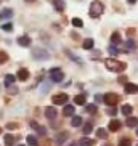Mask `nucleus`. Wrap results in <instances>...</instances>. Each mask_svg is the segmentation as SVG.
I'll use <instances>...</instances> for the list:
<instances>
[{"mask_svg":"<svg viewBox=\"0 0 138 146\" xmlns=\"http://www.w3.org/2000/svg\"><path fill=\"white\" fill-rule=\"evenodd\" d=\"M15 80H16V76H13V74H7L5 76V85L7 87H11L15 84Z\"/></svg>","mask_w":138,"mask_h":146,"instance_id":"nucleus-17","label":"nucleus"},{"mask_svg":"<svg viewBox=\"0 0 138 146\" xmlns=\"http://www.w3.org/2000/svg\"><path fill=\"white\" fill-rule=\"evenodd\" d=\"M5 145L7 146H13L15 145V137L13 135H10V133L8 135H5Z\"/></svg>","mask_w":138,"mask_h":146,"instance_id":"nucleus-26","label":"nucleus"},{"mask_svg":"<svg viewBox=\"0 0 138 146\" xmlns=\"http://www.w3.org/2000/svg\"><path fill=\"white\" fill-rule=\"evenodd\" d=\"M63 79H64V74L60 68L50 69V80L52 82H63Z\"/></svg>","mask_w":138,"mask_h":146,"instance_id":"nucleus-3","label":"nucleus"},{"mask_svg":"<svg viewBox=\"0 0 138 146\" xmlns=\"http://www.w3.org/2000/svg\"><path fill=\"white\" fill-rule=\"evenodd\" d=\"M13 16V10L11 8H3L0 11V19H10Z\"/></svg>","mask_w":138,"mask_h":146,"instance_id":"nucleus-10","label":"nucleus"},{"mask_svg":"<svg viewBox=\"0 0 138 146\" xmlns=\"http://www.w3.org/2000/svg\"><path fill=\"white\" fill-rule=\"evenodd\" d=\"M72 26L74 27H82L84 26V23H82V19H80V18H72Z\"/></svg>","mask_w":138,"mask_h":146,"instance_id":"nucleus-29","label":"nucleus"},{"mask_svg":"<svg viewBox=\"0 0 138 146\" xmlns=\"http://www.w3.org/2000/svg\"><path fill=\"white\" fill-rule=\"evenodd\" d=\"M52 2H53V5H55V10H56V11H63V10H64L66 3L63 2V0H52Z\"/></svg>","mask_w":138,"mask_h":146,"instance_id":"nucleus-18","label":"nucleus"},{"mask_svg":"<svg viewBox=\"0 0 138 146\" xmlns=\"http://www.w3.org/2000/svg\"><path fill=\"white\" fill-rule=\"evenodd\" d=\"M135 2H137V0H129V3H135Z\"/></svg>","mask_w":138,"mask_h":146,"instance_id":"nucleus-41","label":"nucleus"},{"mask_svg":"<svg viewBox=\"0 0 138 146\" xmlns=\"http://www.w3.org/2000/svg\"><path fill=\"white\" fill-rule=\"evenodd\" d=\"M121 111H122V114H124V116H127V117H129L130 114H132V111H133V108L130 106V104H124Z\"/></svg>","mask_w":138,"mask_h":146,"instance_id":"nucleus-21","label":"nucleus"},{"mask_svg":"<svg viewBox=\"0 0 138 146\" xmlns=\"http://www.w3.org/2000/svg\"><path fill=\"white\" fill-rule=\"evenodd\" d=\"M103 11H104V5L101 3V2H98V0H95V2L90 5L88 15H90L92 18H100L101 15H103Z\"/></svg>","mask_w":138,"mask_h":146,"instance_id":"nucleus-2","label":"nucleus"},{"mask_svg":"<svg viewBox=\"0 0 138 146\" xmlns=\"http://www.w3.org/2000/svg\"><path fill=\"white\" fill-rule=\"evenodd\" d=\"M137 135H138V129H137Z\"/></svg>","mask_w":138,"mask_h":146,"instance_id":"nucleus-46","label":"nucleus"},{"mask_svg":"<svg viewBox=\"0 0 138 146\" xmlns=\"http://www.w3.org/2000/svg\"><path fill=\"white\" fill-rule=\"evenodd\" d=\"M32 56H34L35 60H48V52L42 50V48H35L34 52H32Z\"/></svg>","mask_w":138,"mask_h":146,"instance_id":"nucleus-6","label":"nucleus"},{"mask_svg":"<svg viewBox=\"0 0 138 146\" xmlns=\"http://www.w3.org/2000/svg\"><path fill=\"white\" fill-rule=\"evenodd\" d=\"M119 146H132L130 138H121V140H119Z\"/></svg>","mask_w":138,"mask_h":146,"instance_id":"nucleus-31","label":"nucleus"},{"mask_svg":"<svg viewBox=\"0 0 138 146\" xmlns=\"http://www.w3.org/2000/svg\"><path fill=\"white\" fill-rule=\"evenodd\" d=\"M2 31H5V32H11V31H13V24H3V26H2Z\"/></svg>","mask_w":138,"mask_h":146,"instance_id":"nucleus-35","label":"nucleus"},{"mask_svg":"<svg viewBox=\"0 0 138 146\" xmlns=\"http://www.w3.org/2000/svg\"><path fill=\"white\" fill-rule=\"evenodd\" d=\"M125 124H127V127H132V129H133V127H137V125H138V119H137V117H133V116H129V117H127V120H125Z\"/></svg>","mask_w":138,"mask_h":146,"instance_id":"nucleus-16","label":"nucleus"},{"mask_svg":"<svg viewBox=\"0 0 138 146\" xmlns=\"http://www.w3.org/2000/svg\"><path fill=\"white\" fill-rule=\"evenodd\" d=\"M18 43H19L21 47H31V37L29 35H21V37L18 39Z\"/></svg>","mask_w":138,"mask_h":146,"instance_id":"nucleus-11","label":"nucleus"},{"mask_svg":"<svg viewBox=\"0 0 138 146\" xmlns=\"http://www.w3.org/2000/svg\"><path fill=\"white\" fill-rule=\"evenodd\" d=\"M125 48H127V50H135V48H137V43H135L132 39H129L127 43H125Z\"/></svg>","mask_w":138,"mask_h":146,"instance_id":"nucleus-30","label":"nucleus"},{"mask_svg":"<svg viewBox=\"0 0 138 146\" xmlns=\"http://www.w3.org/2000/svg\"><path fill=\"white\" fill-rule=\"evenodd\" d=\"M26 141H27V145H29V146H37V145H39V141H37V138H35L34 135H27Z\"/></svg>","mask_w":138,"mask_h":146,"instance_id":"nucleus-23","label":"nucleus"},{"mask_svg":"<svg viewBox=\"0 0 138 146\" xmlns=\"http://www.w3.org/2000/svg\"><path fill=\"white\" fill-rule=\"evenodd\" d=\"M7 60H8V55H7L5 52H0V64H3Z\"/></svg>","mask_w":138,"mask_h":146,"instance_id":"nucleus-36","label":"nucleus"},{"mask_svg":"<svg viewBox=\"0 0 138 146\" xmlns=\"http://www.w3.org/2000/svg\"><path fill=\"white\" fill-rule=\"evenodd\" d=\"M71 125H72V127H79V125H82V117H80V116H74L72 120H71Z\"/></svg>","mask_w":138,"mask_h":146,"instance_id":"nucleus-24","label":"nucleus"},{"mask_svg":"<svg viewBox=\"0 0 138 146\" xmlns=\"http://www.w3.org/2000/svg\"><path fill=\"white\" fill-rule=\"evenodd\" d=\"M124 90H125L127 95H133V93L138 92V85H135V84H132V82H127L125 87H124Z\"/></svg>","mask_w":138,"mask_h":146,"instance_id":"nucleus-7","label":"nucleus"},{"mask_svg":"<svg viewBox=\"0 0 138 146\" xmlns=\"http://www.w3.org/2000/svg\"><path fill=\"white\" fill-rule=\"evenodd\" d=\"M74 112H76V108L72 106V104H64V108H63V116H74Z\"/></svg>","mask_w":138,"mask_h":146,"instance_id":"nucleus-9","label":"nucleus"},{"mask_svg":"<svg viewBox=\"0 0 138 146\" xmlns=\"http://www.w3.org/2000/svg\"><path fill=\"white\" fill-rule=\"evenodd\" d=\"M69 146H76V143H71V145H69Z\"/></svg>","mask_w":138,"mask_h":146,"instance_id":"nucleus-42","label":"nucleus"},{"mask_svg":"<svg viewBox=\"0 0 138 146\" xmlns=\"http://www.w3.org/2000/svg\"><path fill=\"white\" fill-rule=\"evenodd\" d=\"M0 133H2V127H0Z\"/></svg>","mask_w":138,"mask_h":146,"instance_id":"nucleus-44","label":"nucleus"},{"mask_svg":"<svg viewBox=\"0 0 138 146\" xmlns=\"http://www.w3.org/2000/svg\"><path fill=\"white\" fill-rule=\"evenodd\" d=\"M111 42L114 43V45H119V43H121V34H119V32H112L111 34Z\"/></svg>","mask_w":138,"mask_h":146,"instance_id":"nucleus-22","label":"nucleus"},{"mask_svg":"<svg viewBox=\"0 0 138 146\" xmlns=\"http://www.w3.org/2000/svg\"><path fill=\"white\" fill-rule=\"evenodd\" d=\"M92 130H93V125H92L90 122H87V124L84 125V133H85V135H88V133H92Z\"/></svg>","mask_w":138,"mask_h":146,"instance_id":"nucleus-32","label":"nucleus"},{"mask_svg":"<svg viewBox=\"0 0 138 146\" xmlns=\"http://www.w3.org/2000/svg\"><path fill=\"white\" fill-rule=\"evenodd\" d=\"M80 146H95V140H92V138H82L80 141H79Z\"/></svg>","mask_w":138,"mask_h":146,"instance_id":"nucleus-19","label":"nucleus"},{"mask_svg":"<svg viewBox=\"0 0 138 146\" xmlns=\"http://www.w3.org/2000/svg\"><path fill=\"white\" fill-rule=\"evenodd\" d=\"M106 112H108L109 116H116V114H117V109H116V106H114V108H109Z\"/></svg>","mask_w":138,"mask_h":146,"instance_id":"nucleus-37","label":"nucleus"},{"mask_svg":"<svg viewBox=\"0 0 138 146\" xmlns=\"http://www.w3.org/2000/svg\"><path fill=\"white\" fill-rule=\"evenodd\" d=\"M18 146H24V145H18Z\"/></svg>","mask_w":138,"mask_h":146,"instance_id":"nucleus-45","label":"nucleus"},{"mask_svg":"<svg viewBox=\"0 0 138 146\" xmlns=\"http://www.w3.org/2000/svg\"><path fill=\"white\" fill-rule=\"evenodd\" d=\"M16 127H18L16 124H8V125H7V129H10V130H13V129H16Z\"/></svg>","mask_w":138,"mask_h":146,"instance_id":"nucleus-38","label":"nucleus"},{"mask_svg":"<svg viewBox=\"0 0 138 146\" xmlns=\"http://www.w3.org/2000/svg\"><path fill=\"white\" fill-rule=\"evenodd\" d=\"M104 64L112 72H124L125 69H127V64L119 60H116V58H108V60L104 61Z\"/></svg>","mask_w":138,"mask_h":146,"instance_id":"nucleus-1","label":"nucleus"},{"mask_svg":"<svg viewBox=\"0 0 138 146\" xmlns=\"http://www.w3.org/2000/svg\"><path fill=\"white\" fill-rule=\"evenodd\" d=\"M66 53H68V55H69V58H71V60H72V61H77L79 64H82V60H80V58H77V56L74 55V53L71 52V50H66Z\"/></svg>","mask_w":138,"mask_h":146,"instance_id":"nucleus-28","label":"nucleus"},{"mask_svg":"<svg viewBox=\"0 0 138 146\" xmlns=\"http://www.w3.org/2000/svg\"><path fill=\"white\" fill-rule=\"evenodd\" d=\"M108 52H109V55H111V56H116L117 53H119V50H117V48L114 47V45H111V47L108 48Z\"/></svg>","mask_w":138,"mask_h":146,"instance_id":"nucleus-34","label":"nucleus"},{"mask_svg":"<svg viewBox=\"0 0 138 146\" xmlns=\"http://www.w3.org/2000/svg\"><path fill=\"white\" fill-rule=\"evenodd\" d=\"M45 117L47 119H50V120H53L56 117V109L53 106H48V108H45Z\"/></svg>","mask_w":138,"mask_h":146,"instance_id":"nucleus-8","label":"nucleus"},{"mask_svg":"<svg viewBox=\"0 0 138 146\" xmlns=\"http://www.w3.org/2000/svg\"><path fill=\"white\" fill-rule=\"evenodd\" d=\"M96 137L101 138V140H106V138H108V132H106L104 129H98L96 130Z\"/></svg>","mask_w":138,"mask_h":146,"instance_id":"nucleus-27","label":"nucleus"},{"mask_svg":"<svg viewBox=\"0 0 138 146\" xmlns=\"http://www.w3.org/2000/svg\"><path fill=\"white\" fill-rule=\"evenodd\" d=\"M27 2H34V0H27Z\"/></svg>","mask_w":138,"mask_h":146,"instance_id":"nucleus-43","label":"nucleus"},{"mask_svg":"<svg viewBox=\"0 0 138 146\" xmlns=\"http://www.w3.org/2000/svg\"><path fill=\"white\" fill-rule=\"evenodd\" d=\"M8 88H10V93H16V88H15V87H8Z\"/></svg>","mask_w":138,"mask_h":146,"instance_id":"nucleus-40","label":"nucleus"},{"mask_svg":"<svg viewBox=\"0 0 138 146\" xmlns=\"http://www.w3.org/2000/svg\"><path fill=\"white\" fill-rule=\"evenodd\" d=\"M74 103L76 104H79V106H84V104L87 103V96L85 95H77V96H74Z\"/></svg>","mask_w":138,"mask_h":146,"instance_id":"nucleus-15","label":"nucleus"},{"mask_svg":"<svg viewBox=\"0 0 138 146\" xmlns=\"http://www.w3.org/2000/svg\"><path fill=\"white\" fill-rule=\"evenodd\" d=\"M93 43H95V42H93V39H85V40H84L82 47L85 48V50H92V48H93Z\"/></svg>","mask_w":138,"mask_h":146,"instance_id":"nucleus-25","label":"nucleus"},{"mask_svg":"<svg viewBox=\"0 0 138 146\" xmlns=\"http://www.w3.org/2000/svg\"><path fill=\"white\" fill-rule=\"evenodd\" d=\"M16 77L19 79L21 82L27 80V79H29V71H27V69H19V71H18V76H16Z\"/></svg>","mask_w":138,"mask_h":146,"instance_id":"nucleus-12","label":"nucleus"},{"mask_svg":"<svg viewBox=\"0 0 138 146\" xmlns=\"http://www.w3.org/2000/svg\"><path fill=\"white\" fill-rule=\"evenodd\" d=\"M31 127H32V129H35L37 132L40 133V135H45V133H47V129H45V127H42V125H39L37 122H34V120H31Z\"/></svg>","mask_w":138,"mask_h":146,"instance_id":"nucleus-14","label":"nucleus"},{"mask_svg":"<svg viewBox=\"0 0 138 146\" xmlns=\"http://www.w3.org/2000/svg\"><path fill=\"white\" fill-rule=\"evenodd\" d=\"M64 140H68V132H61L56 135V143L61 145V143H64Z\"/></svg>","mask_w":138,"mask_h":146,"instance_id":"nucleus-20","label":"nucleus"},{"mask_svg":"<svg viewBox=\"0 0 138 146\" xmlns=\"http://www.w3.org/2000/svg\"><path fill=\"white\" fill-rule=\"evenodd\" d=\"M85 109H87V112H90V114H95V112L98 111V109H96V106H95V104H88V106H87Z\"/></svg>","mask_w":138,"mask_h":146,"instance_id":"nucleus-33","label":"nucleus"},{"mask_svg":"<svg viewBox=\"0 0 138 146\" xmlns=\"http://www.w3.org/2000/svg\"><path fill=\"white\" fill-rule=\"evenodd\" d=\"M68 95L66 93H58V95H53V98H52V101H53V104H66L68 103Z\"/></svg>","mask_w":138,"mask_h":146,"instance_id":"nucleus-5","label":"nucleus"},{"mask_svg":"<svg viewBox=\"0 0 138 146\" xmlns=\"http://www.w3.org/2000/svg\"><path fill=\"white\" fill-rule=\"evenodd\" d=\"M119 82H122V84H127V79H125L124 76H121V77H119Z\"/></svg>","mask_w":138,"mask_h":146,"instance_id":"nucleus-39","label":"nucleus"},{"mask_svg":"<svg viewBox=\"0 0 138 146\" xmlns=\"http://www.w3.org/2000/svg\"><path fill=\"white\" fill-rule=\"evenodd\" d=\"M108 129L111 130V132H117V130L121 129V122H119V120H117V119H112L111 122H109Z\"/></svg>","mask_w":138,"mask_h":146,"instance_id":"nucleus-13","label":"nucleus"},{"mask_svg":"<svg viewBox=\"0 0 138 146\" xmlns=\"http://www.w3.org/2000/svg\"><path fill=\"white\" fill-rule=\"evenodd\" d=\"M103 101L108 104L109 108H114L117 104V101H119V96H117L116 93H106L103 96Z\"/></svg>","mask_w":138,"mask_h":146,"instance_id":"nucleus-4","label":"nucleus"}]
</instances>
